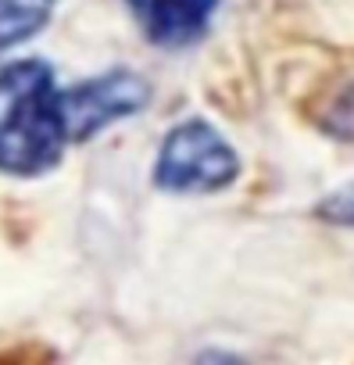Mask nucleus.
Instances as JSON below:
<instances>
[{
	"label": "nucleus",
	"mask_w": 354,
	"mask_h": 365,
	"mask_svg": "<svg viewBox=\"0 0 354 365\" xmlns=\"http://www.w3.org/2000/svg\"><path fill=\"white\" fill-rule=\"evenodd\" d=\"M240 161L233 154V147L226 143V136L194 118L175 125L157 154V187L175 190V194H212L222 190L236 179Z\"/></svg>",
	"instance_id": "nucleus-2"
},
{
	"label": "nucleus",
	"mask_w": 354,
	"mask_h": 365,
	"mask_svg": "<svg viewBox=\"0 0 354 365\" xmlns=\"http://www.w3.org/2000/svg\"><path fill=\"white\" fill-rule=\"evenodd\" d=\"M58 0H0V51L40 33Z\"/></svg>",
	"instance_id": "nucleus-5"
},
{
	"label": "nucleus",
	"mask_w": 354,
	"mask_h": 365,
	"mask_svg": "<svg viewBox=\"0 0 354 365\" xmlns=\"http://www.w3.org/2000/svg\"><path fill=\"white\" fill-rule=\"evenodd\" d=\"M61 90L43 61H15L0 72V168L36 175L65 150Z\"/></svg>",
	"instance_id": "nucleus-1"
},
{
	"label": "nucleus",
	"mask_w": 354,
	"mask_h": 365,
	"mask_svg": "<svg viewBox=\"0 0 354 365\" xmlns=\"http://www.w3.org/2000/svg\"><path fill=\"white\" fill-rule=\"evenodd\" d=\"M147 83L132 72H108L79 86L61 90V118L68 140H90L115 118H125L147 104Z\"/></svg>",
	"instance_id": "nucleus-3"
},
{
	"label": "nucleus",
	"mask_w": 354,
	"mask_h": 365,
	"mask_svg": "<svg viewBox=\"0 0 354 365\" xmlns=\"http://www.w3.org/2000/svg\"><path fill=\"white\" fill-rule=\"evenodd\" d=\"M125 4L136 11L154 43L183 47L208 29L219 0H125Z\"/></svg>",
	"instance_id": "nucleus-4"
}]
</instances>
